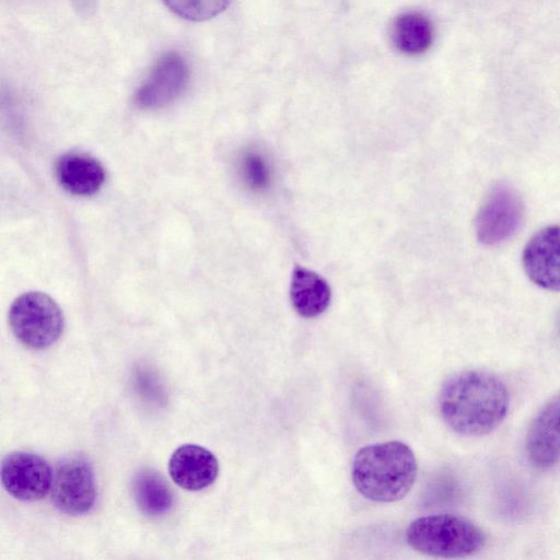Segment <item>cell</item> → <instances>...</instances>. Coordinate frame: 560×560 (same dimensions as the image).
Returning <instances> with one entry per match:
<instances>
[{"instance_id": "6", "label": "cell", "mask_w": 560, "mask_h": 560, "mask_svg": "<svg viewBox=\"0 0 560 560\" xmlns=\"http://www.w3.org/2000/svg\"><path fill=\"white\" fill-rule=\"evenodd\" d=\"M521 197L505 185L494 187L481 205L475 221L478 240L486 245H498L509 240L523 220Z\"/></svg>"}, {"instance_id": "17", "label": "cell", "mask_w": 560, "mask_h": 560, "mask_svg": "<svg viewBox=\"0 0 560 560\" xmlns=\"http://www.w3.org/2000/svg\"><path fill=\"white\" fill-rule=\"evenodd\" d=\"M241 174L247 187L254 191L265 190L271 180L268 162L256 151H248L242 156Z\"/></svg>"}, {"instance_id": "5", "label": "cell", "mask_w": 560, "mask_h": 560, "mask_svg": "<svg viewBox=\"0 0 560 560\" xmlns=\"http://www.w3.org/2000/svg\"><path fill=\"white\" fill-rule=\"evenodd\" d=\"M50 498L62 513L81 515L89 512L96 499L92 466L83 454L60 459L52 471Z\"/></svg>"}, {"instance_id": "13", "label": "cell", "mask_w": 560, "mask_h": 560, "mask_svg": "<svg viewBox=\"0 0 560 560\" xmlns=\"http://www.w3.org/2000/svg\"><path fill=\"white\" fill-rule=\"evenodd\" d=\"M290 298L301 316L312 318L320 315L329 305L330 288L317 273L296 267L292 275Z\"/></svg>"}, {"instance_id": "10", "label": "cell", "mask_w": 560, "mask_h": 560, "mask_svg": "<svg viewBox=\"0 0 560 560\" xmlns=\"http://www.w3.org/2000/svg\"><path fill=\"white\" fill-rule=\"evenodd\" d=\"M523 267L538 287L560 291V225L538 231L523 250Z\"/></svg>"}, {"instance_id": "4", "label": "cell", "mask_w": 560, "mask_h": 560, "mask_svg": "<svg viewBox=\"0 0 560 560\" xmlns=\"http://www.w3.org/2000/svg\"><path fill=\"white\" fill-rule=\"evenodd\" d=\"M9 323L14 336L34 349L55 343L65 327L61 308L43 292H26L16 298L9 311Z\"/></svg>"}, {"instance_id": "2", "label": "cell", "mask_w": 560, "mask_h": 560, "mask_svg": "<svg viewBox=\"0 0 560 560\" xmlns=\"http://www.w3.org/2000/svg\"><path fill=\"white\" fill-rule=\"evenodd\" d=\"M416 476L415 454L399 441L374 443L360 448L351 467L355 489L375 502L400 500L413 486Z\"/></svg>"}, {"instance_id": "16", "label": "cell", "mask_w": 560, "mask_h": 560, "mask_svg": "<svg viewBox=\"0 0 560 560\" xmlns=\"http://www.w3.org/2000/svg\"><path fill=\"white\" fill-rule=\"evenodd\" d=\"M175 15L188 21H206L223 12L232 0H162Z\"/></svg>"}, {"instance_id": "14", "label": "cell", "mask_w": 560, "mask_h": 560, "mask_svg": "<svg viewBox=\"0 0 560 560\" xmlns=\"http://www.w3.org/2000/svg\"><path fill=\"white\" fill-rule=\"evenodd\" d=\"M390 39L394 47L401 54L421 55L432 45V22L421 12L400 13L392 22Z\"/></svg>"}, {"instance_id": "3", "label": "cell", "mask_w": 560, "mask_h": 560, "mask_svg": "<svg viewBox=\"0 0 560 560\" xmlns=\"http://www.w3.org/2000/svg\"><path fill=\"white\" fill-rule=\"evenodd\" d=\"M408 545L421 553L441 558H463L483 548L485 532L470 520L450 513L412 521L406 529Z\"/></svg>"}, {"instance_id": "7", "label": "cell", "mask_w": 560, "mask_h": 560, "mask_svg": "<svg viewBox=\"0 0 560 560\" xmlns=\"http://www.w3.org/2000/svg\"><path fill=\"white\" fill-rule=\"evenodd\" d=\"M51 478L49 464L35 453L15 451L2 459V485L18 500H40L50 491Z\"/></svg>"}, {"instance_id": "1", "label": "cell", "mask_w": 560, "mask_h": 560, "mask_svg": "<svg viewBox=\"0 0 560 560\" xmlns=\"http://www.w3.org/2000/svg\"><path fill=\"white\" fill-rule=\"evenodd\" d=\"M438 404L450 429L462 435L480 436L503 422L510 408V393L495 374L465 370L445 380Z\"/></svg>"}, {"instance_id": "11", "label": "cell", "mask_w": 560, "mask_h": 560, "mask_svg": "<svg viewBox=\"0 0 560 560\" xmlns=\"http://www.w3.org/2000/svg\"><path fill=\"white\" fill-rule=\"evenodd\" d=\"M168 472L180 488L198 491L209 487L215 480L219 463L213 453L203 446L184 444L172 454Z\"/></svg>"}, {"instance_id": "8", "label": "cell", "mask_w": 560, "mask_h": 560, "mask_svg": "<svg viewBox=\"0 0 560 560\" xmlns=\"http://www.w3.org/2000/svg\"><path fill=\"white\" fill-rule=\"evenodd\" d=\"M189 71L184 58L176 52L162 55L138 88L135 102L141 108L162 107L185 90Z\"/></svg>"}, {"instance_id": "9", "label": "cell", "mask_w": 560, "mask_h": 560, "mask_svg": "<svg viewBox=\"0 0 560 560\" xmlns=\"http://www.w3.org/2000/svg\"><path fill=\"white\" fill-rule=\"evenodd\" d=\"M529 463L548 469L560 459V393L546 401L534 416L525 438Z\"/></svg>"}, {"instance_id": "12", "label": "cell", "mask_w": 560, "mask_h": 560, "mask_svg": "<svg viewBox=\"0 0 560 560\" xmlns=\"http://www.w3.org/2000/svg\"><path fill=\"white\" fill-rule=\"evenodd\" d=\"M56 177L69 192L88 196L96 192L105 180V170L94 158L83 153H67L56 163Z\"/></svg>"}, {"instance_id": "15", "label": "cell", "mask_w": 560, "mask_h": 560, "mask_svg": "<svg viewBox=\"0 0 560 560\" xmlns=\"http://www.w3.org/2000/svg\"><path fill=\"white\" fill-rule=\"evenodd\" d=\"M132 492L138 508L149 516L166 513L173 504V494L163 477L151 468H142L133 476Z\"/></svg>"}]
</instances>
